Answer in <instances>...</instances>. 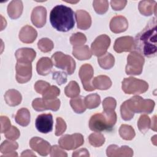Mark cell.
Returning a JSON list of instances; mask_svg holds the SVG:
<instances>
[{
    "label": "cell",
    "mask_w": 157,
    "mask_h": 157,
    "mask_svg": "<svg viewBox=\"0 0 157 157\" xmlns=\"http://www.w3.org/2000/svg\"><path fill=\"white\" fill-rule=\"evenodd\" d=\"M145 60L144 56L137 52H131L127 58L126 72L128 75H139L142 72Z\"/></svg>",
    "instance_id": "52a82bcc"
},
{
    "label": "cell",
    "mask_w": 157,
    "mask_h": 157,
    "mask_svg": "<svg viewBox=\"0 0 157 157\" xmlns=\"http://www.w3.org/2000/svg\"><path fill=\"white\" fill-rule=\"evenodd\" d=\"M1 133L6 132L11 127L10 121L9 119L5 116L1 117Z\"/></svg>",
    "instance_id": "7dc6e473"
},
{
    "label": "cell",
    "mask_w": 157,
    "mask_h": 157,
    "mask_svg": "<svg viewBox=\"0 0 157 157\" xmlns=\"http://www.w3.org/2000/svg\"><path fill=\"white\" fill-rule=\"evenodd\" d=\"M98 61L99 66L104 69H110L115 63V58L110 53H105L101 57L98 58Z\"/></svg>",
    "instance_id": "4dcf8cb0"
},
{
    "label": "cell",
    "mask_w": 157,
    "mask_h": 157,
    "mask_svg": "<svg viewBox=\"0 0 157 157\" xmlns=\"http://www.w3.org/2000/svg\"><path fill=\"white\" fill-rule=\"evenodd\" d=\"M89 153L85 148H81L74 151L72 153V156H89Z\"/></svg>",
    "instance_id": "681fc988"
},
{
    "label": "cell",
    "mask_w": 157,
    "mask_h": 157,
    "mask_svg": "<svg viewBox=\"0 0 157 157\" xmlns=\"http://www.w3.org/2000/svg\"><path fill=\"white\" fill-rule=\"evenodd\" d=\"M72 55L79 60L89 59L92 55V53L87 45H81L74 47Z\"/></svg>",
    "instance_id": "83f0119b"
},
{
    "label": "cell",
    "mask_w": 157,
    "mask_h": 157,
    "mask_svg": "<svg viewBox=\"0 0 157 157\" xmlns=\"http://www.w3.org/2000/svg\"><path fill=\"white\" fill-rule=\"evenodd\" d=\"M50 86V83L43 80H38L34 85V89L39 94H43L48 88Z\"/></svg>",
    "instance_id": "ee69618b"
},
{
    "label": "cell",
    "mask_w": 157,
    "mask_h": 157,
    "mask_svg": "<svg viewBox=\"0 0 157 157\" xmlns=\"http://www.w3.org/2000/svg\"><path fill=\"white\" fill-rule=\"evenodd\" d=\"M84 102L86 108L90 109H95L101 103L100 96L96 93L89 94L84 98Z\"/></svg>",
    "instance_id": "1f68e13d"
},
{
    "label": "cell",
    "mask_w": 157,
    "mask_h": 157,
    "mask_svg": "<svg viewBox=\"0 0 157 157\" xmlns=\"http://www.w3.org/2000/svg\"><path fill=\"white\" fill-rule=\"evenodd\" d=\"M110 44V37L106 34H102L96 37L91 44V52L96 56H101L106 53Z\"/></svg>",
    "instance_id": "30bf717a"
},
{
    "label": "cell",
    "mask_w": 157,
    "mask_h": 157,
    "mask_svg": "<svg viewBox=\"0 0 157 157\" xmlns=\"http://www.w3.org/2000/svg\"><path fill=\"white\" fill-rule=\"evenodd\" d=\"M50 21L57 31L67 32L74 26V13L69 7L62 4L57 5L50 12Z\"/></svg>",
    "instance_id": "7a4b0ae2"
},
{
    "label": "cell",
    "mask_w": 157,
    "mask_h": 157,
    "mask_svg": "<svg viewBox=\"0 0 157 157\" xmlns=\"http://www.w3.org/2000/svg\"><path fill=\"white\" fill-rule=\"evenodd\" d=\"M117 121V114L114 110H104L91 116L89 127L95 132L111 130Z\"/></svg>",
    "instance_id": "277c9868"
},
{
    "label": "cell",
    "mask_w": 157,
    "mask_h": 157,
    "mask_svg": "<svg viewBox=\"0 0 157 157\" xmlns=\"http://www.w3.org/2000/svg\"><path fill=\"white\" fill-rule=\"evenodd\" d=\"M31 148L41 156H47L51 150L50 144L46 140L38 137H33L29 141Z\"/></svg>",
    "instance_id": "5bb4252c"
},
{
    "label": "cell",
    "mask_w": 157,
    "mask_h": 157,
    "mask_svg": "<svg viewBox=\"0 0 157 157\" xmlns=\"http://www.w3.org/2000/svg\"><path fill=\"white\" fill-rule=\"evenodd\" d=\"M139 10L145 16H150L153 13L156 15V2L155 1H141L139 4Z\"/></svg>",
    "instance_id": "603a6c76"
},
{
    "label": "cell",
    "mask_w": 157,
    "mask_h": 157,
    "mask_svg": "<svg viewBox=\"0 0 157 157\" xmlns=\"http://www.w3.org/2000/svg\"><path fill=\"white\" fill-rule=\"evenodd\" d=\"M16 80L20 83H26L32 76L31 63L17 61L16 64Z\"/></svg>",
    "instance_id": "7c38bea8"
},
{
    "label": "cell",
    "mask_w": 157,
    "mask_h": 157,
    "mask_svg": "<svg viewBox=\"0 0 157 157\" xmlns=\"http://www.w3.org/2000/svg\"><path fill=\"white\" fill-rule=\"evenodd\" d=\"M18 145L16 142L4 141L1 145L0 151L5 156H17L18 154L15 151L18 148Z\"/></svg>",
    "instance_id": "484cf974"
},
{
    "label": "cell",
    "mask_w": 157,
    "mask_h": 157,
    "mask_svg": "<svg viewBox=\"0 0 157 157\" xmlns=\"http://www.w3.org/2000/svg\"><path fill=\"white\" fill-rule=\"evenodd\" d=\"M134 50L147 57L155 56L157 50L156 20L151 19L134 39Z\"/></svg>",
    "instance_id": "6da1fadb"
},
{
    "label": "cell",
    "mask_w": 157,
    "mask_h": 157,
    "mask_svg": "<svg viewBox=\"0 0 157 157\" xmlns=\"http://www.w3.org/2000/svg\"><path fill=\"white\" fill-rule=\"evenodd\" d=\"M128 26L126 18L121 15L115 16L110 22V29L114 33H120L125 31Z\"/></svg>",
    "instance_id": "e0dca14e"
},
{
    "label": "cell",
    "mask_w": 157,
    "mask_h": 157,
    "mask_svg": "<svg viewBox=\"0 0 157 157\" xmlns=\"http://www.w3.org/2000/svg\"><path fill=\"white\" fill-rule=\"evenodd\" d=\"M53 79L55 80L58 85H62L67 82V75L64 72L56 71L53 73Z\"/></svg>",
    "instance_id": "f6af8a7d"
},
{
    "label": "cell",
    "mask_w": 157,
    "mask_h": 157,
    "mask_svg": "<svg viewBox=\"0 0 157 157\" xmlns=\"http://www.w3.org/2000/svg\"><path fill=\"white\" fill-rule=\"evenodd\" d=\"M93 74V68L90 64H85L80 67L78 75L84 89L87 91H92L95 90L92 84Z\"/></svg>",
    "instance_id": "9c48e42d"
},
{
    "label": "cell",
    "mask_w": 157,
    "mask_h": 157,
    "mask_svg": "<svg viewBox=\"0 0 157 157\" xmlns=\"http://www.w3.org/2000/svg\"><path fill=\"white\" fill-rule=\"evenodd\" d=\"M148 85L147 82L134 77L124 78L122 82V90L126 94H140L147 91Z\"/></svg>",
    "instance_id": "5b68a950"
},
{
    "label": "cell",
    "mask_w": 157,
    "mask_h": 157,
    "mask_svg": "<svg viewBox=\"0 0 157 157\" xmlns=\"http://www.w3.org/2000/svg\"><path fill=\"white\" fill-rule=\"evenodd\" d=\"M70 105L73 110L77 113H82L86 109L84 102V98L82 96L72 98L70 101Z\"/></svg>",
    "instance_id": "f546056e"
},
{
    "label": "cell",
    "mask_w": 157,
    "mask_h": 157,
    "mask_svg": "<svg viewBox=\"0 0 157 157\" xmlns=\"http://www.w3.org/2000/svg\"><path fill=\"white\" fill-rule=\"evenodd\" d=\"M90 144L96 147H99L102 145L105 142L104 136L99 132H95L91 134L88 137Z\"/></svg>",
    "instance_id": "e575fe53"
},
{
    "label": "cell",
    "mask_w": 157,
    "mask_h": 157,
    "mask_svg": "<svg viewBox=\"0 0 157 157\" xmlns=\"http://www.w3.org/2000/svg\"><path fill=\"white\" fill-rule=\"evenodd\" d=\"M80 88L75 81H71L65 87L64 93L67 97L75 98L80 93Z\"/></svg>",
    "instance_id": "836d02e7"
},
{
    "label": "cell",
    "mask_w": 157,
    "mask_h": 157,
    "mask_svg": "<svg viewBox=\"0 0 157 157\" xmlns=\"http://www.w3.org/2000/svg\"><path fill=\"white\" fill-rule=\"evenodd\" d=\"M75 18L77 23V28L86 30L91 25V18L90 14L84 10H78L75 12Z\"/></svg>",
    "instance_id": "d6986e66"
},
{
    "label": "cell",
    "mask_w": 157,
    "mask_h": 157,
    "mask_svg": "<svg viewBox=\"0 0 157 157\" xmlns=\"http://www.w3.org/2000/svg\"><path fill=\"white\" fill-rule=\"evenodd\" d=\"M23 3L21 1H12L8 5L7 13L12 19L19 18L23 12Z\"/></svg>",
    "instance_id": "cb8c5ba5"
},
{
    "label": "cell",
    "mask_w": 157,
    "mask_h": 157,
    "mask_svg": "<svg viewBox=\"0 0 157 157\" xmlns=\"http://www.w3.org/2000/svg\"><path fill=\"white\" fill-rule=\"evenodd\" d=\"M20 135V133L19 130L17 128V127L13 126H12L6 132H5V137L11 140H15L17 139Z\"/></svg>",
    "instance_id": "7bdbcfd3"
},
{
    "label": "cell",
    "mask_w": 157,
    "mask_h": 157,
    "mask_svg": "<svg viewBox=\"0 0 157 157\" xmlns=\"http://www.w3.org/2000/svg\"><path fill=\"white\" fill-rule=\"evenodd\" d=\"M51 156H67V153L63 150V148L58 145H53L50 150Z\"/></svg>",
    "instance_id": "bcb514c9"
},
{
    "label": "cell",
    "mask_w": 157,
    "mask_h": 157,
    "mask_svg": "<svg viewBox=\"0 0 157 157\" xmlns=\"http://www.w3.org/2000/svg\"><path fill=\"white\" fill-rule=\"evenodd\" d=\"M139 129L142 133H145L150 128L151 121L148 116L147 115H142L137 122Z\"/></svg>",
    "instance_id": "d590c367"
},
{
    "label": "cell",
    "mask_w": 157,
    "mask_h": 157,
    "mask_svg": "<svg viewBox=\"0 0 157 157\" xmlns=\"http://www.w3.org/2000/svg\"><path fill=\"white\" fill-rule=\"evenodd\" d=\"M113 48L117 53L131 52L134 50V39L131 36H123L116 39Z\"/></svg>",
    "instance_id": "9a60e30c"
},
{
    "label": "cell",
    "mask_w": 157,
    "mask_h": 157,
    "mask_svg": "<svg viewBox=\"0 0 157 157\" xmlns=\"http://www.w3.org/2000/svg\"><path fill=\"white\" fill-rule=\"evenodd\" d=\"M116 100L112 97L105 98L102 102L104 110H114L116 107Z\"/></svg>",
    "instance_id": "60d3db41"
},
{
    "label": "cell",
    "mask_w": 157,
    "mask_h": 157,
    "mask_svg": "<svg viewBox=\"0 0 157 157\" xmlns=\"http://www.w3.org/2000/svg\"><path fill=\"white\" fill-rule=\"evenodd\" d=\"M6 103L10 106H16L20 104L22 97L20 92L16 90L11 89L7 91L4 95Z\"/></svg>",
    "instance_id": "d4e9b609"
},
{
    "label": "cell",
    "mask_w": 157,
    "mask_h": 157,
    "mask_svg": "<svg viewBox=\"0 0 157 157\" xmlns=\"http://www.w3.org/2000/svg\"><path fill=\"white\" fill-rule=\"evenodd\" d=\"M86 41V36L82 33L73 34L70 37V42L74 47L83 45Z\"/></svg>",
    "instance_id": "8d00e7d4"
},
{
    "label": "cell",
    "mask_w": 157,
    "mask_h": 157,
    "mask_svg": "<svg viewBox=\"0 0 157 157\" xmlns=\"http://www.w3.org/2000/svg\"><path fill=\"white\" fill-rule=\"evenodd\" d=\"M47 10L43 6H37L32 11L31 21L37 28L43 27L46 23Z\"/></svg>",
    "instance_id": "2e32d148"
},
{
    "label": "cell",
    "mask_w": 157,
    "mask_h": 157,
    "mask_svg": "<svg viewBox=\"0 0 157 157\" xmlns=\"http://www.w3.org/2000/svg\"><path fill=\"white\" fill-rule=\"evenodd\" d=\"M155 102L151 99H145L140 96H135L124 101L121 105L120 112L122 118L130 120L134 117V113H150L153 110Z\"/></svg>",
    "instance_id": "3957f363"
},
{
    "label": "cell",
    "mask_w": 157,
    "mask_h": 157,
    "mask_svg": "<svg viewBox=\"0 0 157 157\" xmlns=\"http://www.w3.org/2000/svg\"><path fill=\"white\" fill-rule=\"evenodd\" d=\"M66 129V124L64 120L61 117L56 118V124L55 129V135L57 136H61Z\"/></svg>",
    "instance_id": "b9f144b4"
},
{
    "label": "cell",
    "mask_w": 157,
    "mask_h": 157,
    "mask_svg": "<svg viewBox=\"0 0 157 157\" xmlns=\"http://www.w3.org/2000/svg\"><path fill=\"white\" fill-rule=\"evenodd\" d=\"M92 84L95 89L105 90L112 86V81L106 75H99L96 77L92 81Z\"/></svg>",
    "instance_id": "4316f807"
},
{
    "label": "cell",
    "mask_w": 157,
    "mask_h": 157,
    "mask_svg": "<svg viewBox=\"0 0 157 157\" xmlns=\"http://www.w3.org/2000/svg\"><path fill=\"white\" fill-rule=\"evenodd\" d=\"M53 116L51 113H42L37 116L35 126L38 131L41 133L47 134L53 129Z\"/></svg>",
    "instance_id": "4fadbf2b"
},
{
    "label": "cell",
    "mask_w": 157,
    "mask_h": 157,
    "mask_svg": "<svg viewBox=\"0 0 157 157\" xmlns=\"http://www.w3.org/2000/svg\"><path fill=\"white\" fill-rule=\"evenodd\" d=\"M93 4L96 12L100 15L105 13L109 8L107 1H94Z\"/></svg>",
    "instance_id": "ab89813d"
},
{
    "label": "cell",
    "mask_w": 157,
    "mask_h": 157,
    "mask_svg": "<svg viewBox=\"0 0 157 157\" xmlns=\"http://www.w3.org/2000/svg\"><path fill=\"white\" fill-rule=\"evenodd\" d=\"M60 90L59 89L54 85L50 86L47 89V90L42 94V98L47 100L54 99L59 95Z\"/></svg>",
    "instance_id": "f35d334b"
},
{
    "label": "cell",
    "mask_w": 157,
    "mask_h": 157,
    "mask_svg": "<svg viewBox=\"0 0 157 157\" xmlns=\"http://www.w3.org/2000/svg\"><path fill=\"white\" fill-rule=\"evenodd\" d=\"M53 66L51 59L48 57H42L37 63V72L41 75H47L51 72Z\"/></svg>",
    "instance_id": "7402d4cb"
},
{
    "label": "cell",
    "mask_w": 157,
    "mask_h": 157,
    "mask_svg": "<svg viewBox=\"0 0 157 157\" xmlns=\"http://www.w3.org/2000/svg\"><path fill=\"white\" fill-rule=\"evenodd\" d=\"M37 36L35 29L29 25L23 26L19 33V39L23 43L30 44L33 42Z\"/></svg>",
    "instance_id": "ffe728a7"
},
{
    "label": "cell",
    "mask_w": 157,
    "mask_h": 157,
    "mask_svg": "<svg viewBox=\"0 0 157 157\" xmlns=\"http://www.w3.org/2000/svg\"><path fill=\"white\" fill-rule=\"evenodd\" d=\"M52 61L55 66L59 69L65 70L69 75L74 73L75 69V62L69 55L61 52H55L52 56Z\"/></svg>",
    "instance_id": "8992f818"
},
{
    "label": "cell",
    "mask_w": 157,
    "mask_h": 157,
    "mask_svg": "<svg viewBox=\"0 0 157 157\" xmlns=\"http://www.w3.org/2000/svg\"><path fill=\"white\" fill-rule=\"evenodd\" d=\"M108 156H132L133 155L132 150L128 146L119 147L116 145H110L106 150Z\"/></svg>",
    "instance_id": "ac0fdd59"
},
{
    "label": "cell",
    "mask_w": 157,
    "mask_h": 157,
    "mask_svg": "<svg viewBox=\"0 0 157 157\" xmlns=\"http://www.w3.org/2000/svg\"><path fill=\"white\" fill-rule=\"evenodd\" d=\"M16 123L22 126H26L30 122V113L26 108H21L18 110L15 116Z\"/></svg>",
    "instance_id": "f1b7e54d"
},
{
    "label": "cell",
    "mask_w": 157,
    "mask_h": 157,
    "mask_svg": "<svg viewBox=\"0 0 157 157\" xmlns=\"http://www.w3.org/2000/svg\"><path fill=\"white\" fill-rule=\"evenodd\" d=\"M84 143L83 137L81 134L75 133L71 135L66 134L61 137L58 140V144L59 146L67 150H74Z\"/></svg>",
    "instance_id": "ba28073f"
},
{
    "label": "cell",
    "mask_w": 157,
    "mask_h": 157,
    "mask_svg": "<svg viewBox=\"0 0 157 157\" xmlns=\"http://www.w3.org/2000/svg\"><path fill=\"white\" fill-rule=\"evenodd\" d=\"M32 106L35 110L38 112H41L45 110L57 111L60 107V101L57 98L47 100L43 98H37L33 100Z\"/></svg>",
    "instance_id": "8fae6325"
},
{
    "label": "cell",
    "mask_w": 157,
    "mask_h": 157,
    "mask_svg": "<svg viewBox=\"0 0 157 157\" xmlns=\"http://www.w3.org/2000/svg\"><path fill=\"white\" fill-rule=\"evenodd\" d=\"M119 134L122 139L126 140H132L136 135L132 127L127 124L121 125L119 129Z\"/></svg>",
    "instance_id": "d6a6232c"
},
{
    "label": "cell",
    "mask_w": 157,
    "mask_h": 157,
    "mask_svg": "<svg viewBox=\"0 0 157 157\" xmlns=\"http://www.w3.org/2000/svg\"><path fill=\"white\" fill-rule=\"evenodd\" d=\"M37 47L42 52L46 53L50 52L54 47V44L50 39L48 38H42L37 43Z\"/></svg>",
    "instance_id": "74e56055"
},
{
    "label": "cell",
    "mask_w": 157,
    "mask_h": 157,
    "mask_svg": "<svg viewBox=\"0 0 157 157\" xmlns=\"http://www.w3.org/2000/svg\"><path fill=\"white\" fill-rule=\"evenodd\" d=\"M127 3L126 1H111L110 4L112 9L115 10H120L123 9Z\"/></svg>",
    "instance_id": "c3c4849f"
},
{
    "label": "cell",
    "mask_w": 157,
    "mask_h": 157,
    "mask_svg": "<svg viewBox=\"0 0 157 157\" xmlns=\"http://www.w3.org/2000/svg\"><path fill=\"white\" fill-rule=\"evenodd\" d=\"M17 61L31 63L34 59L36 53L31 48H21L18 49L15 53Z\"/></svg>",
    "instance_id": "44dd1931"
}]
</instances>
